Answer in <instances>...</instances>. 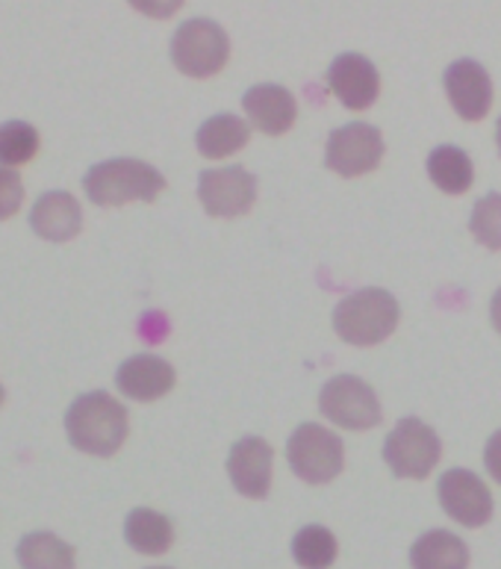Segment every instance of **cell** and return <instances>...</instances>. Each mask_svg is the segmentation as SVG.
<instances>
[{"instance_id":"e0dca14e","label":"cell","mask_w":501,"mask_h":569,"mask_svg":"<svg viewBox=\"0 0 501 569\" xmlns=\"http://www.w3.org/2000/svg\"><path fill=\"white\" fill-rule=\"evenodd\" d=\"M410 563L413 569H467L469 549L451 531H428L410 549Z\"/></svg>"},{"instance_id":"6da1fadb","label":"cell","mask_w":501,"mask_h":569,"mask_svg":"<svg viewBox=\"0 0 501 569\" xmlns=\"http://www.w3.org/2000/svg\"><path fill=\"white\" fill-rule=\"evenodd\" d=\"M66 433L74 449L110 458L128 440V410L107 392H86L69 408Z\"/></svg>"},{"instance_id":"4316f807","label":"cell","mask_w":501,"mask_h":569,"mask_svg":"<svg viewBox=\"0 0 501 569\" xmlns=\"http://www.w3.org/2000/svg\"><path fill=\"white\" fill-rule=\"evenodd\" d=\"M484 463H487V472L495 478L501 485V431L490 437L487 442V451H484Z\"/></svg>"},{"instance_id":"ac0fdd59","label":"cell","mask_w":501,"mask_h":569,"mask_svg":"<svg viewBox=\"0 0 501 569\" xmlns=\"http://www.w3.org/2000/svg\"><path fill=\"white\" fill-rule=\"evenodd\" d=\"M248 137H251V130L239 116H213V119H207L198 130V151L204 153L207 160H224L230 153H237L239 148H246Z\"/></svg>"},{"instance_id":"ba28073f","label":"cell","mask_w":501,"mask_h":569,"mask_svg":"<svg viewBox=\"0 0 501 569\" xmlns=\"http://www.w3.org/2000/svg\"><path fill=\"white\" fill-rule=\"evenodd\" d=\"M383 160V137L381 130L363 121L345 124V128L333 130L328 139V153L324 162L328 169L342 174V178H358L369 174L381 166Z\"/></svg>"},{"instance_id":"7a4b0ae2","label":"cell","mask_w":501,"mask_h":569,"mask_svg":"<svg viewBox=\"0 0 501 569\" xmlns=\"http://www.w3.org/2000/svg\"><path fill=\"white\" fill-rule=\"evenodd\" d=\"M86 196L98 207H121L130 201H153L166 189V178L142 160H107L86 171Z\"/></svg>"},{"instance_id":"2e32d148","label":"cell","mask_w":501,"mask_h":569,"mask_svg":"<svg viewBox=\"0 0 501 569\" xmlns=\"http://www.w3.org/2000/svg\"><path fill=\"white\" fill-rule=\"evenodd\" d=\"M30 224L48 242H69L83 228V213L69 192H44L30 213Z\"/></svg>"},{"instance_id":"9c48e42d","label":"cell","mask_w":501,"mask_h":569,"mask_svg":"<svg viewBox=\"0 0 501 569\" xmlns=\"http://www.w3.org/2000/svg\"><path fill=\"white\" fill-rule=\"evenodd\" d=\"M198 198L210 216L219 219H237L246 216L257 201V180L239 166L228 169H210L198 180Z\"/></svg>"},{"instance_id":"4fadbf2b","label":"cell","mask_w":501,"mask_h":569,"mask_svg":"<svg viewBox=\"0 0 501 569\" xmlns=\"http://www.w3.org/2000/svg\"><path fill=\"white\" fill-rule=\"evenodd\" d=\"M230 481L248 499H265L272 487V446L260 437H246L230 449Z\"/></svg>"},{"instance_id":"44dd1931","label":"cell","mask_w":501,"mask_h":569,"mask_svg":"<svg viewBox=\"0 0 501 569\" xmlns=\"http://www.w3.org/2000/svg\"><path fill=\"white\" fill-rule=\"evenodd\" d=\"M428 174L437 183V189L449 192V196H463L475 178L469 153L454 148V144H442L428 157Z\"/></svg>"},{"instance_id":"52a82bcc","label":"cell","mask_w":501,"mask_h":569,"mask_svg":"<svg viewBox=\"0 0 501 569\" xmlns=\"http://www.w3.org/2000/svg\"><path fill=\"white\" fill-rule=\"evenodd\" d=\"M319 408L333 426L345 428V431H369L381 422L378 396L369 383L354 375H337L324 383Z\"/></svg>"},{"instance_id":"83f0119b","label":"cell","mask_w":501,"mask_h":569,"mask_svg":"<svg viewBox=\"0 0 501 569\" xmlns=\"http://www.w3.org/2000/svg\"><path fill=\"white\" fill-rule=\"evenodd\" d=\"M490 313H493V325H495V331L501 333V289L493 296V307H490Z\"/></svg>"},{"instance_id":"cb8c5ba5","label":"cell","mask_w":501,"mask_h":569,"mask_svg":"<svg viewBox=\"0 0 501 569\" xmlns=\"http://www.w3.org/2000/svg\"><path fill=\"white\" fill-rule=\"evenodd\" d=\"M469 230L472 237L481 242L484 248H493L501 251V196H484L472 210V219H469Z\"/></svg>"},{"instance_id":"603a6c76","label":"cell","mask_w":501,"mask_h":569,"mask_svg":"<svg viewBox=\"0 0 501 569\" xmlns=\"http://www.w3.org/2000/svg\"><path fill=\"white\" fill-rule=\"evenodd\" d=\"M39 151V133L27 121L0 124V166H24Z\"/></svg>"},{"instance_id":"277c9868","label":"cell","mask_w":501,"mask_h":569,"mask_svg":"<svg viewBox=\"0 0 501 569\" xmlns=\"http://www.w3.org/2000/svg\"><path fill=\"white\" fill-rule=\"evenodd\" d=\"M228 33L207 18H192L187 24H180L174 39H171V60H174L180 74L187 77L204 80V77L219 74L228 66Z\"/></svg>"},{"instance_id":"ffe728a7","label":"cell","mask_w":501,"mask_h":569,"mask_svg":"<svg viewBox=\"0 0 501 569\" xmlns=\"http://www.w3.org/2000/svg\"><path fill=\"white\" fill-rule=\"evenodd\" d=\"M21 569H74V549L51 531H33L18 543Z\"/></svg>"},{"instance_id":"9a60e30c","label":"cell","mask_w":501,"mask_h":569,"mask_svg":"<svg viewBox=\"0 0 501 569\" xmlns=\"http://www.w3.org/2000/svg\"><path fill=\"white\" fill-rule=\"evenodd\" d=\"M248 119L257 130H263L265 137H281L295 124V98L274 83H260L254 89H248L242 98Z\"/></svg>"},{"instance_id":"f546056e","label":"cell","mask_w":501,"mask_h":569,"mask_svg":"<svg viewBox=\"0 0 501 569\" xmlns=\"http://www.w3.org/2000/svg\"><path fill=\"white\" fill-rule=\"evenodd\" d=\"M0 405H3V387H0Z\"/></svg>"},{"instance_id":"7c38bea8","label":"cell","mask_w":501,"mask_h":569,"mask_svg":"<svg viewBox=\"0 0 501 569\" xmlns=\"http://www.w3.org/2000/svg\"><path fill=\"white\" fill-rule=\"evenodd\" d=\"M328 86L340 98L342 107L369 110L378 92H381V77H378V69L365 57H360V53H342L328 69Z\"/></svg>"},{"instance_id":"5bb4252c","label":"cell","mask_w":501,"mask_h":569,"mask_svg":"<svg viewBox=\"0 0 501 569\" xmlns=\"http://www.w3.org/2000/svg\"><path fill=\"white\" fill-rule=\"evenodd\" d=\"M116 383L128 399L157 401L174 387V369L157 355H137L121 363Z\"/></svg>"},{"instance_id":"30bf717a","label":"cell","mask_w":501,"mask_h":569,"mask_svg":"<svg viewBox=\"0 0 501 569\" xmlns=\"http://www.w3.org/2000/svg\"><path fill=\"white\" fill-rule=\"evenodd\" d=\"M440 501L442 510L467 528L487 526L493 517V496L484 481L467 469H449L440 478Z\"/></svg>"},{"instance_id":"d4e9b609","label":"cell","mask_w":501,"mask_h":569,"mask_svg":"<svg viewBox=\"0 0 501 569\" xmlns=\"http://www.w3.org/2000/svg\"><path fill=\"white\" fill-rule=\"evenodd\" d=\"M21 201H24V183L18 178V171L0 166V221L12 219Z\"/></svg>"},{"instance_id":"3957f363","label":"cell","mask_w":501,"mask_h":569,"mask_svg":"<svg viewBox=\"0 0 501 569\" xmlns=\"http://www.w3.org/2000/svg\"><path fill=\"white\" fill-rule=\"evenodd\" d=\"M399 325V301L387 289H360L333 310V328L351 346H378Z\"/></svg>"},{"instance_id":"4dcf8cb0","label":"cell","mask_w":501,"mask_h":569,"mask_svg":"<svg viewBox=\"0 0 501 569\" xmlns=\"http://www.w3.org/2000/svg\"><path fill=\"white\" fill-rule=\"evenodd\" d=\"M151 569H169V567H151Z\"/></svg>"},{"instance_id":"f1b7e54d","label":"cell","mask_w":501,"mask_h":569,"mask_svg":"<svg viewBox=\"0 0 501 569\" xmlns=\"http://www.w3.org/2000/svg\"><path fill=\"white\" fill-rule=\"evenodd\" d=\"M495 142H499V151H501V119H499V128H495Z\"/></svg>"},{"instance_id":"5b68a950","label":"cell","mask_w":501,"mask_h":569,"mask_svg":"<svg viewBox=\"0 0 501 569\" xmlns=\"http://www.w3.org/2000/svg\"><path fill=\"white\" fill-rule=\"evenodd\" d=\"M287 460L292 472L307 485H328L342 472L345 451L342 440L328 428L307 422L298 426L287 442Z\"/></svg>"},{"instance_id":"484cf974","label":"cell","mask_w":501,"mask_h":569,"mask_svg":"<svg viewBox=\"0 0 501 569\" xmlns=\"http://www.w3.org/2000/svg\"><path fill=\"white\" fill-rule=\"evenodd\" d=\"M128 3L148 18H171L183 7V0H128Z\"/></svg>"},{"instance_id":"8fae6325","label":"cell","mask_w":501,"mask_h":569,"mask_svg":"<svg viewBox=\"0 0 501 569\" xmlns=\"http://www.w3.org/2000/svg\"><path fill=\"white\" fill-rule=\"evenodd\" d=\"M445 94L460 119L481 121L493 103V83L481 62L458 60L445 69Z\"/></svg>"},{"instance_id":"7402d4cb","label":"cell","mask_w":501,"mask_h":569,"mask_svg":"<svg viewBox=\"0 0 501 569\" xmlns=\"http://www.w3.org/2000/svg\"><path fill=\"white\" fill-rule=\"evenodd\" d=\"M292 555H295L298 567L328 569L337 561V537L324 526H307L292 540Z\"/></svg>"},{"instance_id":"8992f818","label":"cell","mask_w":501,"mask_h":569,"mask_svg":"<svg viewBox=\"0 0 501 569\" xmlns=\"http://www.w3.org/2000/svg\"><path fill=\"white\" fill-rule=\"evenodd\" d=\"M442 446L440 437L431 426H425L422 419H401L399 426L392 428V433L383 442V460L387 467L399 478H428L437 463H440Z\"/></svg>"},{"instance_id":"d6986e66","label":"cell","mask_w":501,"mask_h":569,"mask_svg":"<svg viewBox=\"0 0 501 569\" xmlns=\"http://www.w3.org/2000/svg\"><path fill=\"white\" fill-rule=\"evenodd\" d=\"M124 537L137 552L162 555L174 543V528H171L169 517H162L157 510L137 508L124 522Z\"/></svg>"}]
</instances>
